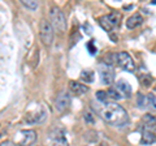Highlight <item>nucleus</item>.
Returning <instances> with one entry per match:
<instances>
[{
  "label": "nucleus",
  "mask_w": 156,
  "mask_h": 146,
  "mask_svg": "<svg viewBox=\"0 0 156 146\" xmlns=\"http://www.w3.org/2000/svg\"><path fill=\"white\" fill-rule=\"evenodd\" d=\"M92 106L96 110V112L101 116V119L111 125H122L129 120L126 110L116 102H103V103L99 102Z\"/></svg>",
  "instance_id": "obj_1"
},
{
  "label": "nucleus",
  "mask_w": 156,
  "mask_h": 146,
  "mask_svg": "<svg viewBox=\"0 0 156 146\" xmlns=\"http://www.w3.org/2000/svg\"><path fill=\"white\" fill-rule=\"evenodd\" d=\"M50 24L53 29V31L64 33L66 30V20L60 8L52 7L50 9Z\"/></svg>",
  "instance_id": "obj_2"
},
{
  "label": "nucleus",
  "mask_w": 156,
  "mask_h": 146,
  "mask_svg": "<svg viewBox=\"0 0 156 146\" xmlns=\"http://www.w3.org/2000/svg\"><path fill=\"white\" fill-rule=\"evenodd\" d=\"M87 48H90V51H91V55H94V53L96 52V50H95V47L92 46V42H90L89 45H87Z\"/></svg>",
  "instance_id": "obj_24"
},
{
  "label": "nucleus",
  "mask_w": 156,
  "mask_h": 146,
  "mask_svg": "<svg viewBox=\"0 0 156 146\" xmlns=\"http://www.w3.org/2000/svg\"><path fill=\"white\" fill-rule=\"evenodd\" d=\"M155 132L154 130H144L140 138V144L142 145H152L155 144Z\"/></svg>",
  "instance_id": "obj_13"
},
{
  "label": "nucleus",
  "mask_w": 156,
  "mask_h": 146,
  "mask_svg": "<svg viewBox=\"0 0 156 146\" xmlns=\"http://www.w3.org/2000/svg\"><path fill=\"white\" fill-rule=\"evenodd\" d=\"M0 146H17V145L14 144L13 141H9V140H7V141H3V142L0 144Z\"/></svg>",
  "instance_id": "obj_23"
},
{
  "label": "nucleus",
  "mask_w": 156,
  "mask_h": 146,
  "mask_svg": "<svg viewBox=\"0 0 156 146\" xmlns=\"http://www.w3.org/2000/svg\"><path fill=\"white\" fill-rule=\"evenodd\" d=\"M143 124H144V128H147V130H151V129H155V116L154 115H144L143 116Z\"/></svg>",
  "instance_id": "obj_14"
},
{
  "label": "nucleus",
  "mask_w": 156,
  "mask_h": 146,
  "mask_svg": "<svg viewBox=\"0 0 156 146\" xmlns=\"http://www.w3.org/2000/svg\"><path fill=\"white\" fill-rule=\"evenodd\" d=\"M52 144H53V146H69V144H68L66 138L64 137V134H58V136H56V137L53 138Z\"/></svg>",
  "instance_id": "obj_15"
},
{
  "label": "nucleus",
  "mask_w": 156,
  "mask_h": 146,
  "mask_svg": "<svg viewBox=\"0 0 156 146\" xmlns=\"http://www.w3.org/2000/svg\"><path fill=\"white\" fill-rule=\"evenodd\" d=\"M39 37L41 41L44 46H51L53 42V29L51 26V24L46 18H42L39 22Z\"/></svg>",
  "instance_id": "obj_4"
},
{
  "label": "nucleus",
  "mask_w": 156,
  "mask_h": 146,
  "mask_svg": "<svg viewBox=\"0 0 156 146\" xmlns=\"http://www.w3.org/2000/svg\"><path fill=\"white\" fill-rule=\"evenodd\" d=\"M85 120L87 121V123H90V124H92V123H94V118H92V114L91 112H86L85 114Z\"/></svg>",
  "instance_id": "obj_22"
},
{
  "label": "nucleus",
  "mask_w": 156,
  "mask_h": 146,
  "mask_svg": "<svg viewBox=\"0 0 156 146\" xmlns=\"http://www.w3.org/2000/svg\"><path fill=\"white\" fill-rule=\"evenodd\" d=\"M115 63L119 65L121 69L124 71H128V72H133L135 69V64H134V60L128 52H119V53H115Z\"/></svg>",
  "instance_id": "obj_6"
},
{
  "label": "nucleus",
  "mask_w": 156,
  "mask_h": 146,
  "mask_svg": "<svg viewBox=\"0 0 156 146\" xmlns=\"http://www.w3.org/2000/svg\"><path fill=\"white\" fill-rule=\"evenodd\" d=\"M116 91L121 95V98L125 97V98H128V97L131 95V86L130 84L126 80H119L116 82Z\"/></svg>",
  "instance_id": "obj_10"
},
{
  "label": "nucleus",
  "mask_w": 156,
  "mask_h": 146,
  "mask_svg": "<svg viewBox=\"0 0 156 146\" xmlns=\"http://www.w3.org/2000/svg\"><path fill=\"white\" fill-rule=\"evenodd\" d=\"M37 141V132L33 129H26V130H20L14 136L13 142L17 146H31Z\"/></svg>",
  "instance_id": "obj_5"
},
{
  "label": "nucleus",
  "mask_w": 156,
  "mask_h": 146,
  "mask_svg": "<svg viewBox=\"0 0 156 146\" xmlns=\"http://www.w3.org/2000/svg\"><path fill=\"white\" fill-rule=\"evenodd\" d=\"M22 5L23 7H26L29 9H37L38 8V2H35V0H22Z\"/></svg>",
  "instance_id": "obj_17"
},
{
  "label": "nucleus",
  "mask_w": 156,
  "mask_h": 146,
  "mask_svg": "<svg viewBox=\"0 0 156 146\" xmlns=\"http://www.w3.org/2000/svg\"><path fill=\"white\" fill-rule=\"evenodd\" d=\"M69 104H70V98L66 91H62V93L57 95L56 102H55V107L58 112H64L65 110L69 108Z\"/></svg>",
  "instance_id": "obj_9"
},
{
  "label": "nucleus",
  "mask_w": 156,
  "mask_h": 146,
  "mask_svg": "<svg viewBox=\"0 0 156 146\" xmlns=\"http://www.w3.org/2000/svg\"><path fill=\"white\" fill-rule=\"evenodd\" d=\"M138 104H139V107H146V97L144 95L139 94V97H138Z\"/></svg>",
  "instance_id": "obj_21"
},
{
  "label": "nucleus",
  "mask_w": 156,
  "mask_h": 146,
  "mask_svg": "<svg viewBox=\"0 0 156 146\" xmlns=\"http://www.w3.org/2000/svg\"><path fill=\"white\" fill-rule=\"evenodd\" d=\"M142 24H143L142 14L134 13L133 16H130L128 18V21H126V26H128L129 29H136V27H139L140 25H142Z\"/></svg>",
  "instance_id": "obj_11"
},
{
  "label": "nucleus",
  "mask_w": 156,
  "mask_h": 146,
  "mask_svg": "<svg viewBox=\"0 0 156 146\" xmlns=\"http://www.w3.org/2000/svg\"><path fill=\"white\" fill-rule=\"evenodd\" d=\"M46 118H47V111L41 106V107H38V108H35V110L26 112L25 121L27 124H38V123H42Z\"/></svg>",
  "instance_id": "obj_7"
},
{
  "label": "nucleus",
  "mask_w": 156,
  "mask_h": 146,
  "mask_svg": "<svg viewBox=\"0 0 156 146\" xmlns=\"http://www.w3.org/2000/svg\"><path fill=\"white\" fill-rule=\"evenodd\" d=\"M146 106H150L155 108V95L154 94H148L146 97Z\"/></svg>",
  "instance_id": "obj_19"
},
{
  "label": "nucleus",
  "mask_w": 156,
  "mask_h": 146,
  "mask_svg": "<svg viewBox=\"0 0 156 146\" xmlns=\"http://www.w3.org/2000/svg\"><path fill=\"white\" fill-rule=\"evenodd\" d=\"M96 99L99 100V102H107V99H108V95H107V91L104 90H99V91H96Z\"/></svg>",
  "instance_id": "obj_18"
},
{
  "label": "nucleus",
  "mask_w": 156,
  "mask_h": 146,
  "mask_svg": "<svg viewBox=\"0 0 156 146\" xmlns=\"http://www.w3.org/2000/svg\"><path fill=\"white\" fill-rule=\"evenodd\" d=\"M107 95L111 97V98H113V99H120L121 98V95L117 93L116 89H109V91H107Z\"/></svg>",
  "instance_id": "obj_20"
},
{
  "label": "nucleus",
  "mask_w": 156,
  "mask_h": 146,
  "mask_svg": "<svg viewBox=\"0 0 156 146\" xmlns=\"http://www.w3.org/2000/svg\"><path fill=\"white\" fill-rule=\"evenodd\" d=\"M81 80H83L85 82H92L94 81V72L92 71H82Z\"/></svg>",
  "instance_id": "obj_16"
},
{
  "label": "nucleus",
  "mask_w": 156,
  "mask_h": 146,
  "mask_svg": "<svg viewBox=\"0 0 156 146\" xmlns=\"http://www.w3.org/2000/svg\"><path fill=\"white\" fill-rule=\"evenodd\" d=\"M120 21H121V13L120 12H111L108 14H103V16L99 17L100 26L108 33L119 26Z\"/></svg>",
  "instance_id": "obj_3"
},
{
  "label": "nucleus",
  "mask_w": 156,
  "mask_h": 146,
  "mask_svg": "<svg viewBox=\"0 0 156 146\" xmlns=\"http://www.w3.org/2000/svg\"><path fill=\"white\" fill-rule=\"evenodd\" d=\"M99 75H100V78L104 85H112V82L115 80V72L112 69V67L107 65L105 63L100 64L99 65Z\"/></svg>",
  "instance_id": "obj_8"
},
{
  "label": "nucleus",
  "mask_w": 156,
  "mask_h": 146,
  "mask_svg": "<svg viewBox=\"0 0 156 146\" xmlns=\"http://www.w3.org/2000/svg\"><path fill=\"white\" fill-rule=\"evenodd\" d=\"M69 89L77 95H82V94H85V93L89 91V87H87L86 85H83V84H81V82H78V81H70L69 82Z\"/></svg>",
  "instance_id": "obj_12"
}]
</instances>
